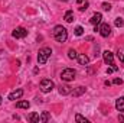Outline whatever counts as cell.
I'll use <instances>...</instances> for the list:
<instances>
[{"mask_svg": "<svg viewBox=\"0 0 124 123\" xmlns=\"http://www.w3.org/2000/svg\"><path fill=\"white\" fill-rule=\"evenodd\" d=\"M54 38H55L56 42L63 44V42H66V39H68V31H66L63 26L58 25V26L54 28Z\"/></svg>", "mask_w": 124, "mask_h": 123, "instance_id": "cell-1", "label": "cell"}, {"mask_svg": "<svg viewBox=\"0 0 124 123\" xmlns=\"http://www.w3.org/2000/svg\"><path fill=\"white\" fill-rule=\"evenodd\" d=\"M51 54H52V49L48 48V46L39 49V52H38V64H39V65L46 64L48 60H49V57H51Z\"/></svg>", "mask_w": 124, "mask_h": 123, "instance_id": "cell-2", "label": "cell"}, {"mask_svg": "<svg viewBox=\"0 0 124 123\" xmlns=\"http://www.w3.org/2000/svg\"><path fill=\"white\" fill-rule=\"evenodd\" d=\"M75 75H77V72H75V70H74V68H65V70L61 72L62 81H66V83L72 81V80L75 78Z\"/></svg>", "mask_w": 124, "mask_h": 123, "instance_id": "cell-3", "label": "cell"}, {"mask_svg": "<svg viewBox=\"0 0 124 123\" xmlns=\"http://www.w3.org/2000/svg\"><path fill=\"white\" fill-rule=\"evenodd\" d=\"M55 88V83L49 78H45L40 81V91L42 93H51Z\"/></svg>", "mask_w": 124, "mask_h": 123, "instance_id": "cell-4", "label": "cell"}, {"mask_svg": "<svg viewBox=\"0 0 124 123\" xmlns=\"http://www.w3.org/2000/svg\"><path fill=\"white\" fill-rule=\"evenodd\" d=\"M98 32H100V35H101V36L107 38V36H110V35H111V26H110L108 23H101V25L98 26Z\"/></svg>", "mask_w": 124, "mask_h": 123, "instance_id": "cell-5", "label": "cell"}, {"mask_svg": "<svg viewBox=\"0 0 124 123\" xmlns=\"http://www.w3.org/2000/svg\"><path fill=\"white\" fill-rule=\"evenodd\" d=\"M12 36H13V38H16V39H20V38H26V36H28V31H26L25 28L19 26V28L13 29V32H12Z\"/></svg>", "mask_w": 124, "mask_h": 123, "instance_id": "cell-6", "label": "cell"}, {"mask_svg": "<svg viewBox=\"0 0 124 123\" xmlns=\"http://www.w3.org/2000/svg\"><path fill=\"white\" fill-rule=\"evenodd\" d=\"M101 19H102V15L98 12V13H94L93 18L90 19V22H91V25H94L95 26V31H98V25L101 23Z\"/></svg>", "mask_w": 124, "mask_h": 123, "instance_id": "cell-7", "label": "cell"}, {"mask_svg": "<svg viewBox=\"0 0 124 123\" xmlns=\"http://www.w3.org/2000/svg\"><path fill=\"white\" fill-rule=\"evenodd\" d=\"M102 58H104V62H105V64L114 65V54H113V52H110V51L102 52Z\"/></svg>", "mask_w": 124, "mask_h": 123, "instance_id": "cell-8", "label": "cell"}, {"mask_svg": "<svg viewBox=\"0 0 124 123\" xmlns=\"http://www.w3.org/2000/svg\"><path fill=\"white\" fill-rule=\"evenodd\" d=\"M22 96H23V90L17 88V90H15V91H12L9 94V100H19Z\"/></svg>", "mask_w": 124, "mask_h": 123, "instance_id": "cell-9", "label": "cell"}, {"mask_svg": "<svg viewBox=\"0 0 124 123\" xmlns=\"http://www.w3.org/2000/svg\"><path fill=\"white\" fill-rule=\"evenodd\" d=\"M49 119H51L49 112H42V113L39 114V123H46Z\"/></svg>", "mask_w": 124, "mask_h": 123, "instance_id": "cell-10", "label": "cell"}, {"mask_svg": "<svg viewBox=\"0 0 124 123\" xmlns=\"http://www.w3.org/2000/svg\"><path fill=\"white\" fill-rule=\"evenodd\" d=\"M78 62H79V65H88V62H90V58L85 55V54H81V55H78Z\"/></svg>", "mask_w": 124, "mask_h": 123, "instance_id": "cell-11", "label": "cell"}, {"mask_svg": "<svg viewBox=\"0 0 124 123\" xmlns=\"http://www.w3.org/2000/svg\"><path fill=\"white\" fill-rule=\"evenodd\" d=\"M116 109H117L118 112H124V96L120 97V98H117V101H116Z\"/></svg>", "mask_w": 124, "mask_h": 123, "instance_id": "cell-12", "label": "cell"}, {"mask_svg": "<svg viewBox=\"0 0 124 123\" xmlns=\"http://www.w3.org/2000/svg\"><path fill=\"white\" fill-rule=\"evenodd\" d=\"M72 90L69 86H59V94L61 96H66V94H71Z\"/></svg>", "mask_w": 124, "mask_h": 123, "instance_id": "cell-13", "label": "cell"}, {"mask_svg": "<svg viewBox=\"0 0 124 123\" xmlns=\"http://www.w3.org/2000/svg\"><path fill=\"white\" fill-rule=\"evenodd\" d=\"M16 107H17V109H29V107H31V103L26 101V100H20V101L16 103Z\"/></svg>", "mask_w": 124, "mask_h": 123, "instance_id": "cell-14", "label": "cell"}, {"mask_svg": "<svg viewBox=\"0 0 124 123\" xmlns=\"http://www.w3.org/2000/svg\"><path fill=\"white\" fill-rule=\"evenodd\" d=\"M63 19H65L68 23H71V22L74 20V12H72V10H68V12L65 13V16H63Z\"/></svg>", "mask_w": 124, "mask_h": 123, "instance_id": "cell-15", "label": "cell"}, {"mask_svg": "<svg viewBox=\"0 0 124 123\" xmlns=\"http://www.w3.org/2000/svg\"><path fill=\"white\" fill-rule=\"evenodd\" d=\"M68 58H69V60H77V58H78V52L71 48V49L68 51Z\"/></svg>", "mask_w": 124, "mask_h": 123, "instance_id": "cell-16", "label": "cell"}, {"mask_svg": "<svg viewBox=\"0 0 124 123\" xmlns=\"http://www.w3.org/2000/svg\"><path fill=\"white\" fill-rule=\"evenodd\" d=\"M28 120H29V122H38L39 123V114H38V113H32V114H29Z\"/></svg>", "mask_w": 124, "mask_h": 123, "instance_id": "cell-17", "label": "cell"}, {"mask_svg": "<svg viewBox=\"0 0 124 123\" xmlns=\"http://www.w3.org/2000/svg\"><path fill=\"white\" fill-rule=\"evenodd\" d=\"M85 90H87L85 87H78V88L72 93V94H74V97H78V96H81L82 93H85Z\"/></svg>", "mask_w": 124, "mask_h": 123, "instance_id": "cell-18", "label": "cell"}, {"mask_svg": "<svg viewBox=\"0 0 124 123\" xmlns=\"http://www.w3.org/2000/svg\"><path fill=\"white\" fill-rule=\"evenodd\" d=\"M75 120L79 123H88V119H85L84 116H81V114H75Z\"/></svg>", "mask_w": 124, "mask_h": 123, "instance_id": "cell-19", "label": "cell"}, {"mask_svg": "<svg viewBox=\"0 0 124 123\" xmlns=\"http://www.w3.org/2000/svg\"><path fill=\"white\" fill-rule=\"evenodd\" d=\"M74 33H75L77 36H81V35H84V28H82V26H77V28L74 29Z\"/></svg>", "mask_w": 124, "mask_h": 123, "instance_id": "cell-20", "label": "cell"}, {"mask_svg": "<svg viewBox=\"0 0 124 123\" xmlns=\"http://www.w3.org/2000/svg\"><path fill=\"white\" fill-rule=\"evenodd\" d=\"M123 25H124V20L121 18H117V19H116V26H117V28H121Z\"/></svg>", "mask_w": 124, "mask_h": 123, "instance_id": "cell-21", "label": "cell"}, {"mask_svg": "<svg viewBox=\"0 0 124 123\" xmlns=\"http://www.w3.org/2000/svg\"><path fill=\"white\" fill-rule=\"evenodd\" d=\"M102 9L107 10V12H110V10H111V4H110V3H102Z\"/></svg>", "mask_w": 124, "mask_h": 123, "instance_id": "cell-22", "label": "cell"}, {"mask_svg": "<svg viewBox=\"0 0 124 123\" xmlns=\"http://www.w3.org/2000/svg\"><path fill=\"white\" fill-rule=\"evenodd\" d=\"M114 84H117V86H121L123 84V80L121 78H114V81H113Z\"/></svg>", "mask_w": 124, "mask_h": 123, "instance_id": "cell-23", "label": "cell"}, {"mask_svg": "<svg viewBox=\"0 0 124 123\" xmlns=\"http://www.w3.org/2000/svg\"><path fill=\"white\" fill-rule=\"evenodd\" d=\"M87 9H88V1H85V4H82V6L79 7L81 12H84V10H87Z\"/></svg>", "mask_w": 124, "mask_h": 123, "instance_id": "cell-24", "label": "cell"}, {"mask_svg": "<svg viewBox=\"0 0 124 123\" xmlns=\"http://www.w3.org/2000/svg\"><path fill=\"white\" fill-rule=\"evenodd\" d=\"M118 120H120V122H124V116H123V114H120V116H118Z\"/></svg>", "mask_w": 124, "mask_h": 123, "instance_id": "cell-25", "label": "cell"}, {"mask_svg": "<svg viewBox=\"0 0 124 123\" xmlns=\"http://www.w3.org/2000/svg\"><path fill=\"white\" fill-rule=\"evenodd\" d=\"M0 104H1V97H0Z\"/></svg>", "mask_w": 124, "mask_h": 123, "instance_id": "cell-26", "label": "cell"}, {"mask_svg": "<svg viewBox=\"0 0 124 123\" xmlns=\"http://www.w3.org/2000/svg\"><path fill=\"white\" fill-rule=\"evenodd\" d=\"M61 1H68V0H61Z\"/></svg>", "mask_w": 124, "mask_h": 123, "instance_id": "cell-27", "label": "cell"}]
</instances>
